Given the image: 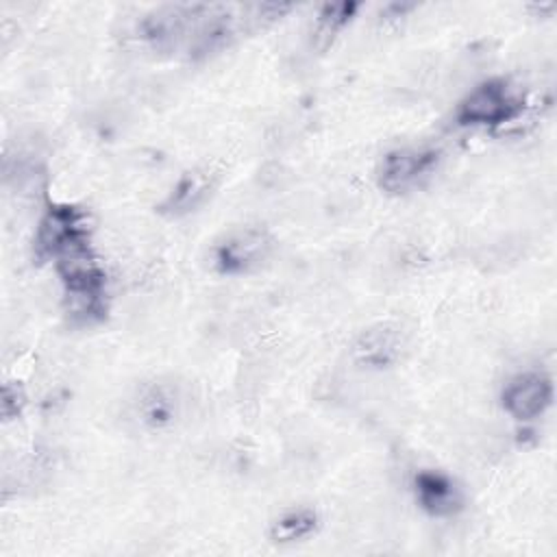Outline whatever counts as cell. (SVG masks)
<instances>
[{"instance_id": "3957f363", "label": "cell", "mask_w": 557, "mask_h": 557, "mask_svg": "<svg viewBox=\"0 0 557 557\" xmlns=\"http://www.w3.org/2000/svg\"><path fill=\"white\" fill-rule=\"evenodd\" d=\"M274 242L268 231L257 226H242L228 231L213 246V265L218 272L235 276L248 274L270 257Z\"/></svg>"}, {"instance_id": "7c38bea8", "label": "cell", "mask_w": 557, "mask_h": 557, "mask_svg": "<svg viewBox=\"0 0 557 557\" xmlns=\"http://www.w3.org/2000/svg\"><path fill=\"white\" fill-rule=\"evenodd\" d=\"M24 405H26L24 389H22L17 383H13V381L4 383V385H2V400H0L2 418H4V420H13V418H17V416L22 413Z\"/></svg>"}, {"instance_id": "8fae6325", "label": "cell", "mask_w": 557, "mask_h": 557, "mask_svg": "<svg viewBox=\"0 0 557 557\" xmlns=\"http://www.w3.org/2000/svg\"><path fill=\"white\" fill-rule=\"evenodd\" d=\"M357 4L355 2H333V4H324L315 17V41L320 48L329 46L333 41V37L350 22V17L355 15Z\"/></svg>"}, {"instance_id": "5b68a950", "label": "cell", "mask_w": 557, "mask_h": 557, "mask_svg": "<svg viewBox=\"0 0 557 557\" xmlns=\"http://www.w3.org/2000/svg\"><path fill=\"white\" fill-rule=\"evenodd\" d=\"M553 381L548 374L531 370L511 376L500 394V405L507 416L520 422L540 418L553 405Z\"/></svg>"}, {"instance_id": "8992f818", "label": "cell", "mask_w": 557, "mask_h": 557, "mask_svg": "<svg viewBox=\"0 0 557 557\" xmlns=\"http://www.w3.org/2000/svg\"><path fill=\"white\" fill-rule=\"evenodd\" d=\"M418 505L433 518H448L463 507L457 483L437 470H420L413 481Z\"/></svg>"}, {"instance_id": "9c48e42d", "label": "cell", "mask_w": 557, "mask_h": 557, "mask_svg": "<svg viewBox=\"0 0 557 557\" xmlns=\"http://www.w3.org/2000/svg\"><path fill=\"white\" fill-rule=\"evenodd\" d=\"M176 407H178V398L174 387L165 385V383H154L150 385L137 403V411L141 422H146L152 429H161L165 424H170L176 416Z\"/></svg>"}, {"instance_id": "7a4b0ae2", "label": "cell", "mask_w": 557, "mask_h": 557, "mask_svg": "<svg viewBox=\"0 0 557 557\" xmlns=\"http://www.w3.org/2000/svg\"><path fill=\"white\" fill-rule=\"evenodd\" d=\"M87 215L72 205H52L39 220L35 233V250L44 259L59 257L87 246Z\"/></svg>"}, {"instance_id": "277c9868", "label": "cell", "mask_w": 557, "mask_h": 557, "mask_svg": "<svg viewBox=\"0 0 557 557\" xmlns=\"http://www.w3.org/2000/svg\"><path fill=\"white\" fill-rule=\"evenodd\" d=\"M440 152L431 146H403L389 150L379 165V185L389 194L409 191L435 168Z\"/></svg>"}, {"instance_id": "52a82bcc", "label": "cell", "mask_w": 557, "mask_h": 557, "mask_svg": "<svg viewBox=\"0 0 557 557\" xmlns=\"http://www.w3.org/2000/svg\"><path fill=\"white\" fill-rule=\"evenodd\" d=\"M215 174L209 168H194L187 170L176 185L172 187V191L168 194V198L163 200V209L170 215H185L196 211L213 191L215 187Z\"/></svg>"}, {"instance_id": "6da1fadb", "label": "cell", "mask_w": 557, "mask_h": 557, "mask_svg": "<svg viewBox=\"0 0 557 557\" xmlns=\"http://www.w3.org/2000/svg\"><path fill=\"white\" fill-rule=\"evenodd\" d=\"M522 113V100L516 89L503 78L479 83L457 107V122L461 126L496 128L513 122Z\"/></svg>"}, {"instance_id": "30bf717a", "label": "cell", "mask_w": 557, "mask_h": 557, "mask_svg": "<svg viewBox=\"0 0 557 557\" xmlns=\"http://www.w3.org/2000/svg\"><path fill=\"white\" fill-rule=\"evenodd\" d=\"M320 527V518L311 507H294L283 511L270 524V537L276 544H294L311 537Z\"/></svg>"}, {"instance_id": "ba28073f", "label": "cell", "mask_w": 557, "mask_h": 557, "mask_svg": "<svg viewBox=\"0 0 557 557\" xmlns=\"http://www.w3.org/2000/svg\"><path fill=\"white\" fill-rule=\"evenodd\" d=\"M398 352H400V335L389 324L370 326L357 337L352 346L355 361L368 368H385L396 361Z\"/></svg>"}]
</instances>
